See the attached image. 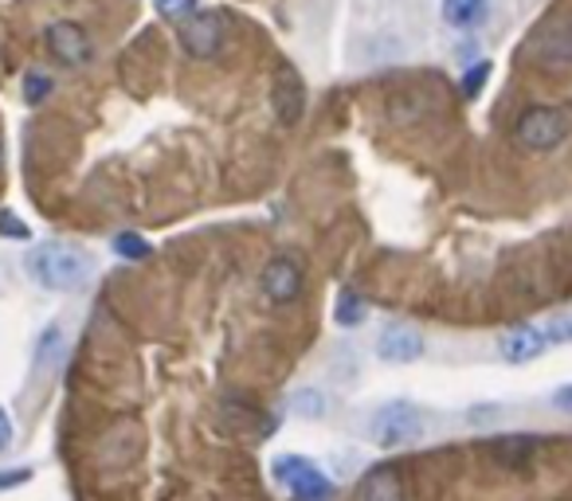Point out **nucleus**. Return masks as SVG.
<instances>
[{
    "label": "nucleus",
    "instance_id": "f03ea898",
    "mask_svg": "<svg viewBox=\"0 0 572 501\" xmlns=\"http://www.w3.org/2000/svg\"><path fill=\"white\" fill-rule=\"evenodd\" d=\"M423 435V411L412 400H384L369 411L365 439L381 451H397Z\"/></svg>",
    "mask_w": 572,
    "mask_h": 501
},
{
    "label": "nucleus",
    "instance_id": "a878e982",
    "mask_svg": "<svg viewBox=\"0 0 572 501\" xmlns=\"http://www.w3.org/2000/svg\"><path fill=\"white\" fill-rule=\"evenodd\" d=\"M0 161H4V146H0Z\"/></svg>",
    "mask_w": 572,
    "mask_h": 501
},
{
    "label": "nucleus",
    "instance_id": "1a4fd4ad",
    "mask_svg": "<svg viewBox=\"0 0 572 501\" xmlns=\"http://www.w3.org/2000/svg\"><path fill=\"white\" fill-rule=\"evenodd\" d=\"M220 40H224V20L217 12H197L181 20V48L192 59H212L220 51Z\"/></svg>",
    "mask_w": 572,
    "mask_h": 501
},
{
    "label": "nucleus",
    "instance_id": "f3484780",
    "mask_svg": "<svg viewBox=\"0 0 572 501\" xmlns=\"http://www.w3.org/2000/svg\"><path fill=\"white\" fill-rule=\"evenodd\" d=\"M110 247H114V255H118V259H133V263H141V259H150V251H153V247L138 236V231H118L114 243H110Z\"/></svg>",
    "mask_w": 572,
    "mask_h": 501
},
{
    "label": "nucleus",
    "instance_id": "a211bd4d",
    "mask_svg": "<svg viewBox=\"0 0 572 501\" xmlns=\"http://www.w3.org/2000/svg\"><path fill=\"white\" fill-rule=\"evenodd\" d=\"M490 71H494V63H490V59H479L474 67H466V74L459 79V94H463V99H474V94H482Z\"/></svg>",
    "mask_w": 572,
    "mask_h": 501
},
{
    "label": "nucleus",
    "instance_id": "2eb2a0df",
    "mask_svg": "<svg viewBox=\"0 0 572 501\" xmlns=\"http://www.w3.org/2000/svg\"><path fill=\"white\" fill-rule=\"evenodd\" d=\"M287 411H291V415H299V420H322V415H325V395L318 392V388H294V392L287 395Z\"/></svg>",
    "mask_w": 572,
    "mask_h": 501
},
{
    "label": "nucleus",
    "instance_id": "393cba45",
    "mask_svg": "<svg viewBox=\"0 0 572 501\" xmlns=\"http://www.w3.org/2000/svg\"><path fill=\"white\" fill-rule=\"evenodd\" d=\"M553 408L564 411V415H572V384H561L553 392Z\"/></svg>",
    "mask_w": 572,
    "mask_h": 501
},
{
    "label": "nucleus",
    "instance_id": "4be33fe9",
    "mask_svg": "<svg viewBox=\"0 0 572 501\" xmlns=\"http://www.w3.org/2000/svg\"><path fill=\"white\" fill-rule=\"evenodd\" d=\"M0 239H28V228L17 212H0Z\"/></svg>",
    "mask_w": 572,
    "mask_h": 501
},
{
    "label": "nucleus",
    "instance_id": "39448f33",
    "mask_svg": "<svg viewBox=\"0 0 572 501\" xmlns=\"http://www.w3.org/2000/svg\"><path fill=\"white\" fill-rule=\"evenodd\" d=\"M530 59L549 74L572 71V20L569 17L545 20L530 40Z\"/></svg>",
    "mask_w": 572,
    "mask_h": 501
},
{
    "label": "nucleus",
    "instance_id": "4468645a",
    "mask_svg": "<svg viewBox=\"0 0 572 501\" xmlns=\"http://www.w3.org/2000/svg\"><path fill=\"white\" fill-rule=\"evenodd\" d=\"M67 353V338H63V329L59 325H48L40 333V341H36V369L40 372H51L59 369V361H63Z\"/></svg>",
    "mask_w": 572,
    "mask_h": 501
},
{
    "label": "nucleus",
    "instance_id": "0eeeda50",
    "mask_svg": "<svg viewBox=\"0 0 572 501\" xmlns=\"http://www.w3.org/2000/svg\"><path fill=\"white\" fill-rule=\"evenodd\" d=\"M43 40H48L51 56H56L59 63H67V67H87L94 59L91 36H87V28L76 24V20H56Z\"/></svg>",
    "mask_w": 572,
    "mask_h": 501
},
{
    "label": "nucleus",
    "instance_id": "423d86ee",
    "mask_svg": "<svg viewBox=\"0 0 572 501\" xmlns=\"http://www.w3.org/2000/svg\"><path fill=\"white\" fill-rule=\"evenodd\" d=\"M271 107H274V118H279L282 126L302 122V114H307V82H302V74L294 71L291 63H282L279 71H274Z\"/></svg>",
    "mask_w": 572,
    "mask_h": 501
},
{
    "label": "nucleus",
    "instance_id": "5701e85b",
    "mask_svg": "<svg viewBox=\"0 0 572 501\" xmlns=\"http://www.w3.org/2000/svg\"><path fill=\"white\" fill-rule=\"evenodd\" d=\"M32 478V467H12V470H0V490H17Z\"/></svg>",
    "mask_w": 572,
    "mask_h": 501
},
{
    "label": "nucleus",
    "instance_id": "9d476101",
    "mask_svg": "<svg viewBox=\"0 0 572 501\" xmlns=\"http://www.w3.org/2000/svg\"><path fill=\"white\" fill-rule=\"evenodd\" d=\"M259 290H263L267 302H274V305L294 302V298L302 294V267L287 255L271 259V263L263 267V274H259Z\"/></svg>",
    "mask_w": 572,
    "mask_h": 501
},
{
    "label": "nucleus",
    "instance_id": "20e7f679",
    "mask_svg": "<svg viewBox=\"0 0 572 501\" xmlns=\"http://www.w3.org/2000/svg\"><path fill=\"white\" fill-rule=\"evenodd\" d=\"M514 138L530 153H553L556 146H564L569 138V118L556 107H530L514 122Z\"/></svg>",
    "mask_w": 572,
    "mask_h": 501
},
{
    "label": "nucleus",
    "instance_id": "f8f14e48",
    "mask_svg": "<svg viewBox=\"0 0 572 501\" xmlns=\"http://www.w3.org/2000/svg\"><path fill=\"white\" fill-rule=\"evenodd\" d=\"M357 501H408L404 478L397 474V467H377L361 478L357 485Z\"/></svg>",
    "mask_w": 572,
    "mask_h": 501
},
{
    "label": "nucleus",
    "instance_id": "6ab92c4d",
    "mask_svg": "<svg viewBox=\"0 0 572 501\" xmlns=\"http://www.w3.org/2000/svg\"><path fill=\"white\" fill-rule=\"evenodd\" d=\"M153 4H158L161 17L177 20V24H181V20H189V17H197V12H200L197 0H153Z\"/></svg>",
    "mask_w": 572,
    "mask_h": 501
},
{
    "label": "nucleus",
    "instance_id": "aec40b11",
    "mask_svg": "<svg viewBox=\"0 0 572 501\" xmlns=\"http://www.w3.org/2000/svg\"><path fill=\"white\" fill-rule=\"evenodd\" d=\"M48 94H51V74L48 71H28L24 74V99L36 107V102H43Z\"/></svg>",
    "mask_w": 572,
    "mask_h": 501
},
{
    "label": "nucleus",
    "instance_id": "7ed1b4c3",
    "mask_svg": "<svg viewBox=\"0 0 572 501\" xmlns=\"http://www.w3.org/2000/svg\"><path fill=\"white\" fill-rule=\"evenodd\" d=\"M274 482L291 493L294 501H330L333 498V482L325 478V470L318 467L307 454H279L271 462Z\"/></svg>",
    "mask_w": 572,
    "mask_h": 501
},
{
    "label": "nucleus",
    "instance_id": "6e6552de",
    "mask_svg": "<svg viewBox=\"0 0 572 501\" xmlns=\"http://www.w3.org/2000/svg\"><path fill=\"white\" fill-rule=\"evenodd\" d=\"M377 357L384 364H412L423 357V333L408 321H389L377 333Z\"/></svg>",
    "mask_w": 572,
    "mask_h": 501
},
{
    "label": "nucleus",
    "instance_id": "f257e3e1",
    "mask_svg": "<svg viewBox=\"0 0 572 501\" xmlns=\"http://www.w3.org/2000/svg\"><path fill=\"white\" fill-rule=\"evenodd\" d=\"M24 267L43 290H59V294L83 290L94 274L91 255L71 243H36L24 255Z\"/></svg>",
    "mask_w": 572,
    "mask_h": 501
},
{
    "label": "nucleus",
    "instance_id": "9b49d317",
    "mask_svg": "<svg viewBox=\"0 0 572 501\" xmlns=\"http://www.w3.org/2000/svg\"><path fill=\"white\" fill-rule=\"evenodd\" d=\"M549 349L545 325H514L498 338V357L510 364H525L533 357H541Z\"/></svg>",
    "mask_w": 572,
    "mask_h": 501
},
{
    "label": "nucleus",
    "instance_id": "412c9836",
    "mask_svg": "<svg viewBox=\"0 0 572 501\" xmlns=\"http://www.w3.org/2000/svg\"><path fill=\"white\" fill-rule=\"evenodd\" d=\"M545 338H549V345H569L572 341V313H556V318H549Z\"/></svg>",
    "mask_w": 572,
    "mask_h": 501
},
{
    "label": "nucleus",
    "instance_id": "ddd939ff",
    "mask_svg": "<svg viewBox=\"0 0 572 501\" xmlns=\"http://www.w3.org/2000/svg\"><path fill=\"white\" fill-rule=\"evenodd\" d=\"M440 17L451 28H479L490 17V0H443Z\"/></svg>",
    "mask_w": 572,
    "mask_h": 501
},
{
    "label": "nucleus",
    "instance_id": "b1692460",
    "mask_svg": "<svg viewBox=\"0 0 572 501\" xmlns=\"http://www.w3.org/2000/svg\"><path fill=\"white\" fill-rule=\"evenodd\" d=\"M12 439H17V428H12V415L4 408H0V454L9 451Z\"/></svg>",
    "mask_w": 572,
    "mask_h": 501
},
{
    "label": "nucleus",
    "instance_id": "dca6fc26",
    "mask_svg": "<svg viewBox=\"0 0 572 501\" xmlns=\"http://www.w3.org/2000/svg\"><path fill=\"white\" fill-rule=\"evenodd\" d=\"M365 313H369L365 298L353 294V290H341L338 313H333V321H338V325H361V321H365Z\"/></svg>",
    "mask_w": 572,
    "mask_h": 501
}]
</instances>
